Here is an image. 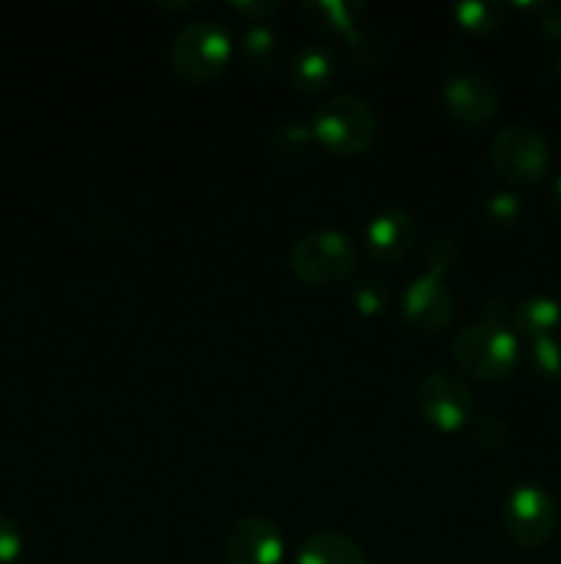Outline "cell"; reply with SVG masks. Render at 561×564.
<instances>
[{
    "instance_id": "6da1fadb",
    "label": "cell",
    "mask_w": 561,
    "mask_h": 564,
    "mask_svg": "<svg viewBox=\"0 0 561 564\" xmlns=\"http://www.w3.org/2000/svg\"><path fill=\"white\" fill-rule=\"evenodd\" d=\"M311 132L314 141L322 143L330 154L355 158L372 147L377 119H374V110L369 102L352 97V94H336L317 108Z\"/></svg>"
},
{
    "instance_id": "7a4b0ae2",
    "label": "cell",
    "mask_w": 561,
    "mask_h": 564,
    "mask_svg": "<svg viewBox=\"0 0 561 564\" xmlns=\"http://www.w3.org/2000/svg\"><path fill=\"white\" fill-rule=\"evenodd\" d=\"M231 58V36L223 25L209 20L187 22L170 44V66L193 86H207Z\"/></svg>"
},
{
    "instance_id": "3957f363",
    "label": "cell",
    "mask_w": 561,
    "mask_h": 564,
    "mask_svg": "<svg viewBox=\"0 0 561 564\" xmlns=\"http://www.w3.org/2000/svg\"><path fill=\"white\" fill-rule=\"evenodd\" d=\"M292 273L311 286H330L346 281L358 270V248L341 231H311L295 240L289 251Z\"/></svg>"
},
{
    "instance_id": "277c9868",
    "label": "cell",
    "mask_w": 561,
    "mask_h": 564,
    "mask_svg": "<svg viewBox=\"0 0 561 564\" xmlns=\"http://www.w3.org/2000/svg\"><path fill=\"white\" fill-rule=\"evenodd\" d=\"M451 350L457 367L471 378L504 380L515 369L520 345L506 325L476 323L457 334Z\"/></svg>"
},
{
    "instance_id": "5b68a950",
    "label": "cell",
    "mask_w": 561,
    "mask_h": 564,
    "mask_svg": "<svg viewBox=\"0 0 561 564\" xmlns=\"http://www.w3.org/2000/svg\"><path fill=\"white\" fill-rule=\"evenodd\" d=\"M504 534L522 551H537L548 543L559 527V507L548 490L537 485H520L512 490L501 512Z\"/></svg>"
},
{
    "instance_id": "8992f818",
    "label": "cell",
    "mask_w": 561,
    "mask_h": 564,
    "mask_svg": "<svg viewBox=\"0 0 561 564\" xmlns=\"http://www.w3.org/2000/svg\"><path fill=\"white\" fill-rule=\"evenodd\" d=\"M495 174L504 176L512 185H537L550 163L548 143L534 127L509 124L493 138L490 147Z\"/></svg>"
},
{
    "instance_id": "52a82bcc",
    "label": "cell",
    "mask_w": 561,
    "mask_h": 564,
    "mask_svg": "<svg viewBox=\"0 0 561 564\" xmlns=\"http://www.w3.org/2000/svg\"><path fill=\"white\" fill-rule=\"evenodd\" d=\"M416 408L429 427L457 433L473 416V394L460 378L449 372L424 375L416 389Z\"/></svg>"
},
{
    "instance_id": "ba28073f",
    "label": "cell",
    "mask_w": 561,
    "mask_h": 564,
    "mask_svg": "<svg viewBox=\"0 0 561 564\" xmlns=\"http://www.w3.org/2000/svg\"><path fill=\"white\" fill-rule=\"evenodd\" d=\"M402 317L418 334H440L454 317V295L443 281L424 273L405 290Z\"/></svg>"
},
{
    "instance_id": "9c48e42d",
    "label": "cell",
    "mask_w": 561,
    "mask_h": 564,
    "mask_svg": "<svg viewBox=\"0 0 561 564\" xmlns=\"http://www.w3.org/2000/svg\"><path fill=\"white\" fill-rule=\"evenodd\" d=\"M443 102L451 119L465 127L487 124L501 108L495 83L490 77L476 75V72H462V75L451 77L443 88Z\"/></svg>"
},
{
    "instance_id": "30bf717a",
    "label": "cell",
    "mask_w": 561,
    "mask_h": 564,
    "mask_svg": "<svg viewBox=\"0 0 561 564\" xmlns=\"http://www.w3.org/2000/svg\"><path fill=\"white\" fill-rule=\"evenodd\" d=\"M284 538L278 527L262 516H248L231 527L226 538V562L229 564H280Z\"/></svg>"
},
{
    "instance_id": "8fae6325",
    "label": "cell",
    "mask_w": 561,
    "mask_h": 564,
    "mask_svg": "<svg viewBox=\"0 0 561 564\" xmlns=\"http://www.w3.org/2000/svg\"><path fill=\"white\" fill-rule=\"evenodd\" d=\"M416 242V220L405 209H385L366 226V251L374 262H399Z\"/></svg>"
},
{
    "instance_id": "7c38bea8",
    "label": "cell",
    "mask_w": 561,
    "mask_h": 564,
    "mask_svg": "<svg viewBox=\"0 0 561 564\" xmlns=\"http://www.w3.org/2000/svg\"><path fill=\"white\" fill-rule=\"evenodd\" d=\"M336 72H339L336 55L322 44H311V47L300 50L289 64V80L295 88L311 94L333 86Z\"/></svg>"
},
{
    "instance_id": "4fadbf2b",
    "label": "cell",
    "mask_w": 561,
    "mask_h": 564,
    "mask_svg": "<svg viewBox=\"0 0 561 564\" xmlns=\"http://www.w3.org/2000/svg\"><path fill=\"white\" fill-rule=\"evenodd\" d=\"M295 564H369V560L346 534L317 532L300 545Z\"/></svg>"
},
{
    "instance_id": "5bb4252c",
    "label": "cell",
    "mask_w": 561,
    "mask_h": 564,
    "mask_svg": "<svg viewBox=\"0 0 561 564\" xmlns=\"http://www.w3.org/2000/svg\"><path fill=\"white\" fill-rule=\"evenodd\" d=\"M512 325L526 339H539V336H553L561 325L559 301L544 295H531L512 308Z\"/></svg>"
},
{
    "instance_id": "9a60e30c",
    "label": "cell",
    "mask_w": 561,
    "mask_h": 564,
    "mask_svg": "<svg viewBox=\"0 0 561 564\" xmlns=\"http://www.w3.org/2000/svg\"><path fill=\"white\" fill-rule=\"evenodd\" d=\"M302 17L308 25L319 33H350L355 25L358 14L363 11V3L355 0H308L300 6Z\"/></svg>"
},
{
    "instance_id": "2e32d148",
    "label": "cell",
    "mask_w": 561,
    "mask_h": 564,
    "mask_svg": "<svg viewBox=\"0 0 561 564\" xmlns=\"http://www.w3.org/2000/svg\"><path fill=\"white\" fill-rule=\"evenodd\" d=\"M454 20L471 33H490L504 22V6L493 0H465L451 9Z\"/></svg>"
},
{
    "instance_id": "e0dca14e",
    "label": "cell",
    "mask_w": 561,
    "mask_h": 564,
    "mask_svg": "<svg viewBox=\"0 0 561 564\" xmlns=\"http://www.w3.org/2000/svg\"><path fill=\"white\" fill-rule=\"evenodd\" d=\"M242 58L256 69H270L278 61V39L267 25H251L240 39Z\"/></svg>"
},
{
    "instance_id": "ac0fdd59",
    "label": "cell",
    "mask_w": 561,
    "mask_h": 564,
    "mask_svg": "<svg viewBox=\"0 0 561 564\" xmlns=\"http://www.w3.org/2000/svg\"><path fill=\"white\" fill-rule=\"evenodd\" d=\"M528 364L544 380H561V339L559 336H539L528 347Z\"/></svg>"
},
{
    "instance_id": "d6986e66",
    "label": "cell",
    "mask_w": 561,
    "mask_h": 564,
    "mask_svg": "<svg viewBox=\"0 0 561 564\" xmlns=\"http://www.w3.org/2000/svg\"><path fill=\"white\" fill-rule=\"evenodd\" d=\"M344 50L346 58H350L358 69H374V66L385 58L383 42H380L372 31H355V28H352V31L346 33Z\"/></svg>"
},
{
    "instance_id": "ffe728a7",
    "label": "cell",
    "mask_w": 561,
    "mask_h": 564,
    "mask_svg": "<svg viewBox=\"0 0 561 564\" xmlns=\"http://www.w3.org/2000/svg\"><path fill=\"white\" fill-rule=\"evenodd\" d=\"M314 143L311 127L302 124H284L273 132V141H270V149H273L275 158L284 160H297L302 154H308Z\"/></svg>"
},
{
    "instance_id": "44dd1931",
    "label": "cell",
    "mask_w": 561,
    "mask_h": 564,
    "mask_svg": "<svg viewBox=\"0 0 561 564\" xmlns=\"http://www.w3.org/2000/svg\"><path fill=\"white\" fill-rule=\"evenodd\" d=\"M484 224L493 229H512L522 215V204L515 193H493L482 207Z\"/></svg>"
},
{
    "instance_id": "7402d4cb",
    "label": "cell",
    "mask_w": 561,
    "mask_h": 564,
    "mask_svg": "<svg viewBox=\"0 0 561 564\" xmlns=\"http://www.w3.org/2000/svg\"><path fill=\"white\" fill-rule=\"evenodd\" d=\"M460 259V242L451 235H438L429 242L427 253H424V264H427V275L443 279Z\"/></svg>"
},
{
    "instance_id": "603a6c76",
    "label": "cell",
    "mask_w": 561,
    "mask_h": 564,
    "mask_svg": "<svg viewBox=\"0 0 561 564\" xmlns=\"http://www.w3.org/2000/svg\"><path fill=\"white\" fill-rule=\"evenodd\" d=\"M352 301H355L358 312L374 317L388 306V286L380 279H361L352 286Z\"/></svg>"
},
{
    "instance_id": "cb8c5ba5",
    "label": "cell",
    "mask_w": 561,
    "mask_h": 564,
    "mask_svg": "<svg viewBox=\"0 0 561 564\" xmlns=\"http://www.w3.org/2000/svg\"><path fill=\"white\" fill-rule=\"evenodd\" d=\"M473 438L482 449H501L506 444V424L498 416H479Z\"/></svg>"
},
{
    "instance_id": "d4e9b609",
    "label": "cell",
    "mask_w": 561,
    "mask_h": 564,
    "mask_svg": "<svg viewBox=\"0 0 561 564\" xmlns=\"http://www.w3.org/2000/svg\"><path fill=\"white\" fill-rule=\"evenodd\" d=\"M22 551V534L11 518L0 512V564H9L20 556Z\"/></svg>"
},
{
    "instance_id": "484cf974",
    "label": "cell",
    "mask_w": 561,
    "mask_h": 564,
    "mask_svg": "<svg viewBox=\"0 0 561 564\" xmlns=\"http://www.w3.org/2000/svg\"><path fill=\"white\" fill-rule=\"evenodd\" d=\"M231 9L240 11V14L251 17V20H267V17H273L275 11L280 9L278 0H248V3H231Z\"/></svg>"
},
{
    "instance_id": "4316f807",
    "label": "cell",
    "mask_w": 561,
    "mask_h": 564,
    "mask_svg": "<svg viewBox=\"0 0 561 564\" xmlns=\"http://www.w3.org/2000/svg\"><path fill=\"white\" fill-rule=\"evenodd\" d=\"M542 33L553 44H559V64H561V6L550 9L548 14L542 17Z\"/></svg>"
},
{
    "instance_id": "83f0119b",
    "label": "cell",
    "mask_w": 561,
    "mask_h": 564,
    "mask_svg": "<svg viewBox=\"0 0 561 564\" xmlns=\"http://www.w3.org/2000/svg\"><path fill=\"white\" fill-rule=\"evenodd\" d=\"M506 317H509V312H506V303L498 301V297H490V301H484L482 319H479V323L506 325Z\"/></svg>"
},
{
    "instance_id": "f1b7e54d",
    "label": "cell",
    "mask_w": 561,
    "mask_h": 564,
    "mask_svg": "<svg viewBox=\"0 0 561 564\" xmlns=\"http://www.w3.org/2000/svg\"><path fill=\"white\" fill-rule=\"evenodd\" d=\"M163 9H170V11H196L201 9L204 3H160Z\"/></svg>"
},
{
    "instance_id": "f546056e",
    "label": "cell",
    "mask_w": 561,
    "mask_h": 564,
    "mask_svg": "<svg viewBox=\"0 0 561 564\" xmlns=\"http://www.w3.org/2000/svg\"><path fill=\"white\" fill-rule=\"evenodd\" d=\"M553 207H556V213L561 215V174H559V180H556V185H553Z\"/></svg>"
}]
</instances>
